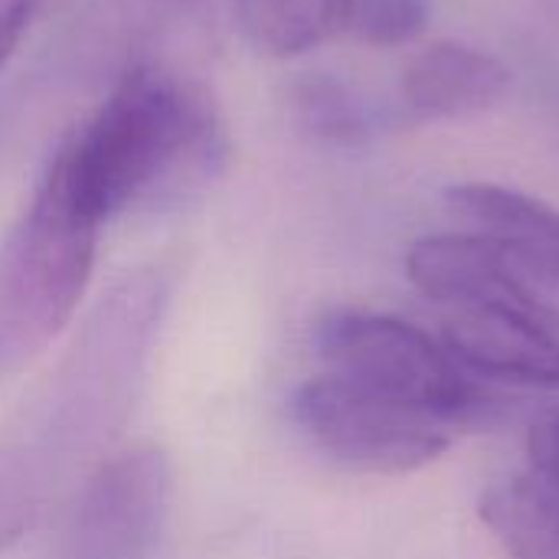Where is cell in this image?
<instances>
[{"label": "cell", "mask_w": 559, "mask_h": 559, "mask_svg": "<svg viewBox=\"0 0 559 559\" xmlns=\"http://www.w3.org/2000/svg\"><path fill=\"white\" fill-rule=\"evenodd\" d=\"M164 308L167 278L157 269L131 272L111 285L16 426L3 429L59 488L124 426Z\"/></svg>", "instance_id": "obj_1"}, {"label": "cell", "mask_w": 559, "mask_h": 559, "mask_svg": "<svg viewBox=\"0 0 559 559\" xmlns=\"http://www.w3.org/2000/svg\"><path fill=\"white\" fill-rule=\"evenodd\" d=\"M213 151L216 124L206 102L180 75L138 62L95 118L56 151V160L79 200L105 223L200 177Z\"/></svg>", "instance_id": "obj_2"}, {"label": "cell", "mask_w": 559, "mask_h": 559, "mask_svg": "<svg viewBox=\"0 0 559 559\" xmlns=\"http://www.w3.org/2000/svg\"><path fill=\"white\" fill-rule=\"evenodd\" d=\"M102 219L52 157L0 252V373L43 350L75 314L95 265Z\"/></svg>", "instance_id": "obj_3"}, {"label": "cell", "mask_w": 559, "mask_h": 559, "mask_svg": "<svg viewBox=\"0 0 559 559\" xmlns=\"http://www.w3.org/2000/svg\"><path fill=\"white\" fill-rule=\"evenodd\" d=\"M314 341L331 373L419 409L445 429L491 423L501 406L442 341L403 318L350 308L334 311L321 321Z\"/></svg>", "instance_id": "obj_4"}, {"label": "cell", "mask_w": 559, "mask_h": 559, "mask_svg": "<svg viewBox=\"0 0 559 559\" xmlns=\"http://www.w3.org/2000/svg\"><path fill=\"white\" fill-rule=\"evenodd\" d=\"M288 409L321 455L364 475H413L439 462L452 445V429L432 416L331 370L305 380Z\"/></svg>", "instance_id": "obj_5"}, {"label": "cell", "mask_w": 559, "mask_h": 559, "mask_svg": "<svg viewBox=\"0 0 559 559\" xmlns=\"http://www.w3.org/2000/svg\"><path fill=\"white\" fill-rule=\"evenodd\" d=\"M174 468L164 449L102 459L79 491L62 559H147L170 514Z\"/></svg>", "instance_id": "obj_6"}, {"label": "cell", "mask_w": 559, "mask_h": 559, "mask_svg": "<svg viewBox=\"0 0 559 559\" xmlns=\"http://www.w3.org/2000/svg\"><path fill=\"white\" fill-rule=\"evenodd\" d=\"M442 344L478 380L534 390L559 386V337L518 311H449L442 324Z\"/></svg>", "instance_id": "obj_7"}, {"label": "cell", "mask_w": 559, "mask_h": 559, "mask_svg": "<svg viewBox=\"0 0 559 559\" xmlns=\"http://www.w3.org/2000/svg\"><path fill=\"white\" fill-rule=\"evenodd\" d=\"M511 69L488 49L459 39L423 46L403 69V105L423 118H465L504 98Z\"/></svg>", "instance_id": "obj_8"}, {"label": "cell", "mask_w": 559, "mask_h": 559, "mask_svg": "<svg viewBox=\"0 0 559 559\" xmlns=\"http://www.w3.org/2000/svg\"><path fill=\"white\" fill-rule=\"evenodd\" d=\"M449 210L468 223V229L540 255L559 259V210L550 203L501 183H455L445 190Z\"/></svg>", "instance_id": "obj_9"}, {"label": "cell", "mask_w": 559, "mask_h": 559, "mask_svg": "<svg viewBox=\"0 0 559 559\" xmlns=\"http://www.w3.org/2000/svg\"><path fill=\"white\" fill-rule=\"evenodd\" d=\"M478 518L508 559H559V491L537 475H514L485 488Z\"/></svg>", "instance_id": "obj_10"}, {"label": "cell", "mask_w": 559, "mask_h": 559, "mask_svg": "<svg viewBox=\"0 0 559 559\" xmlns=\"http://www.w3.org/2000/svg\"><path fill=\"white\" fill-rule=\"evenodd\" d=\"M350 0H233L242 36L272 59H295L347 26Z\"/></svg>", "instance_id": "obj_11"}, {"label": "cell", "mask_w": 559, "mask_h": 559, "mask_svg": "<svg viewBox=\"0 0 559 559\" xmlns=\"http://www.w3.org/2000/svg\"><path fill=\"white\" fill-rule=\"evenodd\" d=\"M56 495L59 485L16 439L0 432V550L23 537Z\"/></svg>", "instance_id": "obj_12"}, {"label": "cell", "mask_w": 559, "mask_h": 559, "mask_svg": "<svg viewBox=\"0 0 559 559\" xmlns=\"http://www.w3.org/2000/svg\"><path fill=\"white\" fill-rule=\"evenodd\" d=\"M295 102H298L301 124L328 144L357 147L370 138L367 105L334 79H308L298 88Z\"/></svg>", "instance_id": "obj_13"}, {"label": "cell", "mask_w": 559, "mask_h": 559, "mask_svg": "<svg viewBox=\"0 0 559 559\" xmlns=\"http://www.w3.org/2000/svg\"><path fill=\"white\" fill-rule=\"evenodd\" d=\"M429 0H350L347 3V33L367 46H406L419 39L429 26Z\"/></svg>", "instance_id": "obj_14"}, {"label": "cell", "mask_w": 559, "mask_h": 559, "mask_svg": "<svg viewBox=\"0 0 559 559\" xmlns=\"http://www.w3.org/2000/svg\"><path fill=\"white\" fill-rule=\"evenodd\" d=\"M531 472L559 491V406L547 409L527 432Z\"/></svg>", "instance_id": "obj_15"}, {"label": "cell", "mask_w": 559, "mask_h": 559, "mask_svg": "<svg viewBox=\"0 0 559 559\" xmlns=\"http://www.w3.org/2000/svg\"><path fill=\"white\" fill-rule=\"evenodd\" d=\"M39 7H43V0H0V72L10 62V56L16 52V46Z\"/></svg>", "instance_id": "obj_16"}, {"label": "cell", "mask_w": 559, "mask_h": 559, "mask_svg": "<svg viewBox=\"0 0 559 559\" xmlns=\"http://www.w3.org/2000/svg\"><path fill=\"white\" fill-rule=\"evenodd\" d=\"M144 3L157 13H183L187 7H193V0H144Z\"/></svg>", "instance_id": "obj_17"}]
</instances>
